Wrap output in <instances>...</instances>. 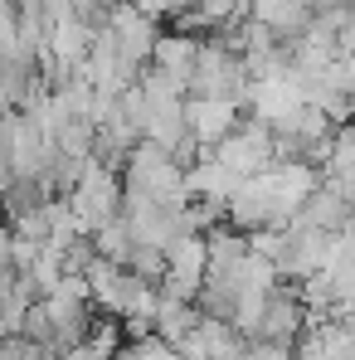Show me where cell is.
<instances>
[{
	"mask_svg": "<svg viewBox=\"0 0 355 360\" xmlns=\"http://www.w3.org/2000/svg\"><path fill=\"white\" fill-rule=\"evenodd\" d=\"M224 171H234L238 180L263 176L273 161H278V141H273V127H263L258 117H238V127L209 151Z\"/></svg>",
	"mask_w": 355,
	"mask_h": 360,
	"instance_id": "2",
	"label": "cell"
},
{
	"mask_svg": "<svg viewBox=\"0 0 355 360\" xmlns=\"http://www.w3.org/2000/svg\"><path fill=\"white\" fill-rule=\"evenodd\" d=\"M185 360H248V336L238 331L234 321H219V316H205L190 326V336L176 346Z\"/></svg>",
	"mask_w": 355,
	"mask_h": 360,
	"instance_id": "3",
	"label": "cell"
},
{
	"mask_svg": "<svg viewBox=\"0 0 355 360\" xmlns=\"http://www.w3.org/2000/svg\"><path fill=\"white\" fill-rule=\"evenodd\" d=\"M297 224H306V229H316V234H346L355 224V205L341 195V190H331L326 180L302 200V210H297Z\"/></svg>",
	"mask_w": 355,
	"mask_h": 360,
	"instance_id": "4",
	"label": "cell"
},
{
	"mask_svg": "<svg viewBox=\"0 0 355 360\" xmlns=\"http://www.w3.org/2000/svg\"><path fill=\"white\" fill-rule=\"evenodd\" d=\"M297 360H355V326L346 316L311 321L297 341Z\"/></svg>",
	"mask_w": 355,
	"mask_h": 360,
	"instance_id": "5",
	"label": "cell"
},
{
	"mask_svg": "<svg viewBox=\"0 0 355 360\" xmlns=\"http://www.w3.org/2000/svg\"><path fill=\"white\" fill-rule=\"evenodd\" d=\"M122 200H127L122 176L93 161V166L83 171V180L73 185L68 210H73V219H78V229H83V234H98V229H108L112 219H122Z\"/></svg>",
	"mask_w": 355,
	"mask_h": 360,
	"instance_id": "1",
	"label": "cell"
},
{
	"mask_svg": "<svg viewBox=\"0 0 355 360\" xmlns=\"http://www.w3.org/2000/svg\"><path fill=\"white\" fill-rule=\"evenodd\" d=\"M346 321H351V326H355V316H346Z\"/></svg>",
	"mask_w": 355,
	"mask_h": 360,
	"instance_id": "6",
	"label": "cell"
}]
</instances>
